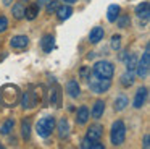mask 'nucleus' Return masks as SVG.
I'll use <instances>...</instances> for the list:
<instances>
[{"label": "nucleus", "mask_w": 150, "mask_h": 149, "mask_svg": "<svg viewBox=\"0 0 150 149\" xmlns=\"http://www.w3.org/2000/svg\"><path fill=\"white\" fill-rule=\"evenodd\" d=\"M86 80H87V83H89V87H91V91H92V92H95V94L107 92V91L110 89V86H111L110 80H105V78L97 76L94 71H91V73L86 76Z\"/></svg>", "instance_id": "f257e3e1"}, {"label": "nucleus", "mask_w": 150, "mask_h": 149, "mask_svg": "<svg viewBox=\"0 0 150 149\" xmlns=\"http://www.w3.org/2000/svg\"><path fill=\"white\" fill-rule=\"evenodd\" d=\"M18 97H20V91L16 86H11V84H5L2 89H0V100L2 104L7 107H13L16 104Z\"/></svg>", "instance_id": "f03ea898"}, {"label": "nucleus", "mask_w": 150, "mask_h": 149, "mask_svg": "<svg viewBox=\"0 0 150 149\" xmlns=\"http://www.w3.org/2000/svg\"><path fill=\"white\" fill-rule=\"evenodd\" d=\"M126 139V126H124L123 120H116L111 125V131H110V141L113 146H121Z\"/></svg>", "instance_id": "7ed1b4c3"}, {"label": "nucleus", "mask_w": 150, "mask_h": 149, "mask_svg": "<svg viewBox=\"0 0 150 149\" xmlns=\"http://www.w3.org/2000/svg\"><path fill=\"white\" fill-rule=\"evenodd\" d=\"M55 117H44V118H40L39 122H37L36 125V131L37 135L40 136V138H49L50 135H52V131L55 130Z\"/></svg>", "instance_id": "20e7f679"}, {"label": "nucleus", "mask_w": 150, "mask_h": 149, "mask_svg": "<svg viewBox=\"0 0 150 149\" xmlns=\"http://www.w3.org/2000/svg\"><path fill=\"white\" fill-rule=\"evenodd\" d=\"M94 71L97 76H100V78H105V80H111L113 78V73H115V68H113V65L110 63V62H107V60H98V62H95V65H94Z\"/></svg>", "instance_id": "39448f33"}, {"label": "nucleus", "mask_w": 150, "mask_h": 149, "mask_svg": "<svg viewBox=\"0 0 150 149\" xmlns=\"http://www.w3.org/2000/svg\"><path fill=\"white\" fill-rule=\"evenodd\" d=\"M149 68H150V49H149V44L145 47V52H144L142 58L137 62V67H136V71H137V76L140 78H145L149 74Z\"/></svg>", "instance_id": "423d86ee"}, {"label": "nucleus", "mask_w": 150, "mask_h": 149, "mask_svg": "<svg viewBox=\"0 0 150 149\" xmlns=\"http://www.w3.org/2000/svg\"><path fill=\"white\" fill-rule=\"evenodd\" d=\"M28 44H29V37H28V36H23V34L13 36V37L10 39V47L11 49H16V50L26 49Z\"/></svg>", "instance_id": "0eeeda50"}, {"label": "nucleus", "mask_w": 150, "mask_h": 149, "mask_svg": "<svg viewBox=\"0 0 150 149\" xmlns=\"http://www.w3.org/2000/svg\"><path fill=\"white\" fill-rule=\"evenodd\" d=\"M102 136H103V126L102 125L95 123V125H91L87 128V136L86 138H89L91 141H100Z\"/></svg>", "instance_id": "6e6552de"}, {"label": "nucleus", "mask_w": 150, "mask_h": 149, "mask_svg": "<svg viewBox=\"0 0 150 149\" xmlns=\"http://www.w3.org/2000/svg\"><path fill=\"white\" fill-rule=\"evenodd\" d=\"M103 36H105L103 28L95 26V28H92L91 32H89V42H91V44H98V42L103 39Z\"/></svg>", "instance_id": "1a4fd4ad"}, {"label": "nucleus", "mask_w": 150, "mask_h": 149, "mask_svg": "<svg viewBox=\"0 0 150 149\" xmlns=\"http://www.w3.org/2000/svg\"><path fill=\"white\" fill-rule=\"evenodd\" d=\"M89 118H91L89 109L86 105H81L78 109V112H76V123H78V125H84V123H87Z\"/></svg>", "instance_id": "9d476101"}, {"label": "nucleus", "mask_w": 150, "mask_h": 149, "mask_svg": "<svg viewBox=\"0 0 150 149\" xmlns=\"http://www.w3.org/2000/svg\"><path fill=\"white\" fill-rule=\"evenodd\" d=\"M40 47H42V50L45 54H50L53 50V47H55V37L52 34H45L42 37V41H40Z\"/></svg>", "instance_id": "9b49d317"}, {"label": "nucleus", "mask_w": 150, "mask_h": 149, "mask_svg": "<svg viewBox=\"0 0 150 149\" xmlns=\"http://www.w3.org/2000/svg\"><path fill=\"white\" fill-rule=\"evenodd\" d=\"M147 92H149V89H147V87H139V89H137L136 97H134V107H136V109H140V107L145 104Z\"/></svg>", "instance_id": "f8f14e48"}, {"label": "nucleus", "mask_w": 150, "mask_h": 149, "mask_svg": "<svg viewBox=\"0 0 150 149\" xmlns=\"http://www.w3.org/2000/svg\"><path fill=\"white\" fill-rule=\"evenodd\" d=\"M66 92H68L69 97H73V99L79 97V94H81V87H79L78 81H76V80H69L68 83H66Z\"/></svg>", "instance_id": "ddd939ff"}, {"label": "nucleus", "mask_w": 150, "mask_h": 149, "mask_svg": "<svg viewBox=\"0 0 150 149\" xmlns=\"http://www.w3.org/2000/svg\"><path fill=\"white\" fill-rule=\"evenodd\" d=\"M55 13H57V16H58L60 21H65V19H68L69 16L73 15V8L69 5H62V6H58V8L55 10Z\"/></svg>", "instance_id": "4468645a"}, {"label": "nucleus", "mask_w": 150, "mask_h": 149, "mask_svg": "<svg viewBox=\"0 0 150 149\" xmlns=\"http://www.w3.org/2000/svg\"><path fill=\"white\" fill-rule=\"evenodd\" d=\"M136 15L139 16V18L147 19V18L150 16V3H149V2H142V3H139V5L136 6Z\"/></svg>", "instance_id": "2eb2a0df"}, {"label": "nucleus", "mask_w": 150, "mask_h": 149, "mask_svg": "<svg viewBox=\"0 0 150 149\" xmlns=\"http://www.w3.org/2000/svg\"><path fill=\"white\" fill-rule=\"evenodd\" d=\"M60 86H53L52 89H50V104H52V105H55V107H60V102H62V92H60Z\"/></svg>", "instance_id": "dca6fc26"}, {"label": "nucleus", "mask_w": 150, "mask_h": 149, "mask_svg": "<svg viewBox=\"0 0 150 149\" xmlns=\"http://www.w3.org/2000/svg\"><path fill=\"white\" fill-rule=\"evenodd\" d=\"M129 105V100H127V97L124 96V94H121V96H118L116 99H115V112H121V110H124L126 107Z\"/></svg>", "instance_id": "f3484780"}, {"label": "nucleus", "mask_w": 150, "mask_h": 149, "mask_svg": "<svg viewBox=\"0 0 150 149\" xmlns=\"http://www.w3.org/2000/svg\"><path fill=\"white\" fill-rule=\"evenodd\" d=\"M120 11H121L120 5H116V3L110 5V6H108V10H107V19L110 23H115V21H116V18H118V15H120Z\"/></svg>", "instance_id": "a211bd4d"}, {"label": "nucleus", "mask_w": 150, "mask_h": 149, "mask_svg": "<svg viewBox=\"0 0 150 149\" xmlns=\"http://www.w3.org/2000/svg\"><path fill=\"white\" fill-rule=\"evenodd\" d=\"M103 112H105V102H103V100H95L94 107H92L91 115L94 117V118H100V117L103 115Z\"/></svg>", "instance_id": "6ab92c4d"}, {"label": "nucleus", "mask_w": 150, "mask_h": 149, "mask_svg": "<svg viewBox=\"0 0 150 149\" xmlns=\"http://www.w3.org/2000/svg\"><path fill=\"white\" fill-rule=\"evenodd\" d=\"M69 135V125H68V120L66 118H60L58 122V138L63 139Z\"/></svg>", "instance_id": "aec40b11"}, {"label": "nucleus", "mask_w": 150, "mask_h": 149, "mask_svg": "<svg viewBox=\"0 0 150 149\" xmlns=\"http://www.w3.org/2000/svg\"><path fill=\"white\" fill-rule=\"evenodd\" d=\"M24 11H26V6H24L21 2L15 3L13 8H11V13H13V16L16 19H23L24 18Z\"/></svg>", "instance_id": "412c9836"}, {"label": "nucleus", "mask_w": 150, "mask_h": 149, "mask_svg": "<svg viewBox=\"0 0 150 149\" xmlns=\"http://www.w3.org/2000/svg\"><path fill=\"white\" fill-rule=\"evenodd\" d=\"M21 136L24 139H29V136H31V120L29 118H24L21 122Z\"/></svg>", "instance_id": "4be33fe9"}, {"label": "nucleus", "mask_w": 150, "mask_h": 149, "mask_svg": "<svg viewBox=\"0 0 150 149\" xmlns=\"http://www.w3.org/2000/svg\"><path fill=\"white\" fill-rule=\"evenodd\" d=\"M137 62H139V57H137L136 54H131L126 57V68L127 71H134L137 67Z\"/></svg>", "instance_id": "5701e85b"}, {"label": "nucleus", "mask_w": 150, "mask_h": 149, "mask_svg": "<svg viewBox=\"0 0 150 149\" xmlns=\"http://www.w3.org/2000/svg\"><path fill=\"white\" fill-rule=\"evenodd\" d=\"M13 126H15V118H7L2 125V128H0V133L2 135H10L13 131Z\"/></svg>", "instance_id": "b1692460"}, {"label": "nucleus", "mask_w": 150, "mask_h": 149, "mask_svg": "<svg viewBox=\"0 0 150 149\" xmlns=\"http://www.w3.org/2000/svg\"><path fill=\"white\" fill-rule=\"evenodd\" d=\"M120 81H121V84H123L124 87L132 86V84H134V74H132V71H126L124 74H121Z\"/></svg>", "instance_id": "393cba45"}, {"label": "nucleus", "mask_w": 150, "mask_h": 149, "mask_svg": "<svg viewBox=\"0 0 150 149\" xmlns=\"http://www.w3.org/2000/svg\"><path fill=\"white\" fill-rule=\"evenodd\" d=\"M39 10H40L39 6H37L36 3H33L31 6H28V8H26V11H24V16H26L28 19H31V21H33V19L36 18L37 15H39Z\"/></svg>", "instance_id": "a878e982"}, {"label": "nucleus", "mask_w": 150, "mask_h": 149, "mask_svg": "<svg viewBox=\"0 0 150 149\" xmlns=\"http://www.w3.org/2000/svg\"><path fill=\"white\" fill-rule=\"evenodd\" d=\"M116 23L121 29H126V28H129V24H131V16L126 15V13H124V15H118Z\"/></svg>", "instance_id": "bb28decb"}, {"label": "nucleus", "mask_w": 150, "mask_h": 149, "mask_svg": "<svg viewBox=\"0 0 150 149\" xmlns=\"http://www.w3.org/2000/svg\"><path fill=\"white\" fill-rule=\"evenodd\" d=\"M57 8H58V0H47L45 2V11L49 13V15L55 13Z\"/></svg>", "instance_id": "cd10ccee"}, {"label": "nucleus", "mask_w": 150, "mask_h": 149, "mask_svg": "<svg viewBox=\"0 0 150 149\" xmlns=\"http://www.w3.org/2000/svg\"><path fill=\"white\" fill-rule=\"evenodd\" d=\"M21 105H23V109H31V96H29V91L23 92V96H21Z\"/></svg>", "instance_id": "c85d7f7f"}, {"label": "nucleus", "mask_w": 150, "mask_h": 149, "mask_svg": "<svg viewBox=\"0 0 150 149\" xmlns=\"http://www.w3.org/2000/svg\"><path fill=\"white\" fill-rule=\"evenodd\" d=\"M120 47H121V36L120 34L111 36V49L113 50H120Z\"/></svg>", "instance_id": "c756f323"}, {"label": "nucleus", "mask_w": 150, "mask_h": 149, "mask_svg": "<svg viewBox=\"0 0 150 149\" xmlns=\"http://www.w3.org/2000/svg\"><path fill=\"white\" fill-rule=\"evenodd\" d=\"M7 28H8V19L5 16H0V32L7 31Z\"/></svg>", "instance_id": "7c9ffc66"}, {"label": "nucleus", "mask_w": 150, "mask_h": 149, "mask_svg": "<svg viewBox=\"0 0 150 149\" xmlns=\"http://www.w3.org/2000/svg\"><path fill=\"white\" fill-rule=\"evenodd\" d=\"M91 144H92L91 139H89V138H84V139H82V143H81V148H82V149H89V148H91Z\"/></svg>", "instance_id": "2f4dec72"}, {"label": "nucleus", "mask_w": 150, "mask_h": 149, "mask_svg": "<svg viewBox=\"0 0 150 149\" xmlns=\"http://www.w3.org/2000/svg\"><path fill=\"white\" fill-rule=\"evenodd\" d=\"M144 148H145V149L150 148V136H149V135L144 136Z\"/></svg>", "instance_id": "473e14b6"}, {"label": "nucleus", "mask_w": 150, "mask_h": 149, "mask_svg": "<svg viewBox=\"0 0 150 149\" xmlns=\"http://www.w3.org/2000/svg\"><path fill=\"white\" fill-rule=\"evenodd\" d=\"M127 55H129V54H127V50H123V52L120 54V58H121V60H126Z\"/></svg>", "instance_id": "72a5a7b5"}, {"label": "nucleus", "mask_w": 150, "mask_h": 149, "mask_svg": "<svg viewBox=\"0 0 150 149\" xmlns=\"http://www.w3.org/2000/svg\"><path fill=\"white\" fill-rule=\"evenodd\" d=\"M34 3H36V5H37V6H39V8H40V6H44V3H45V0H36V2H34Z\"/></svg>", "instance_id": "f704fd0d"}, {"label": "nucleus", "mask_w": 150, "mask_h": 149, "mask_svg": "<svg viewBox=\"0 0 150 149\" xmlns=\"http://www.w3.org/2000/svg\"><path fill=\"white\" fill-rule=\"evenodd\" d=\"M81 76H82V78L87 76V68H82V70H81Z\"/></svg>", "instance_id": "c9c22d12"}, {"label": "nucleus", "mask_w": 150, "mask_h": 149, "mask_svg": "<svg viewBox=\"0 0 150 149\" xmlns=\"http://www.w3.org/2000/svg\"><path fill=\"white\" fill-rule=\"evenodd\" d=\"M2 2H4V5H5V6H8L11 2H13V0H2Z\"/></svg>", "instance_id": "e433bc0d"}, {"label": "nucleus", "mask_w": 150, "mask_h": 149, "mask_svg": "<svg viewBox=\"0 0 150 149\" xmlns=\"http://www.w3.org/2000/svg\"><path fill=\"white\" fill-rule=\"evenodd\" d=\"M63 2H66L69 5V3H74V2H78V0H63Z\"/></svg>", "instance_id": "4c0bfd02"}, {"label": "nucleus", "mask_w": 150, "mask_h": 149, "mask_svg": "<svg viewBox=\"0 0 150 149\" xmlns=\"http://www.w3.org/2000/svg\"><path fill=\"white\" fill-rule=\"evenodd\" d=\"M0 148H2V144H0Z\"/></svg>", "instance_id": "58836bf2"}]
</instances>
